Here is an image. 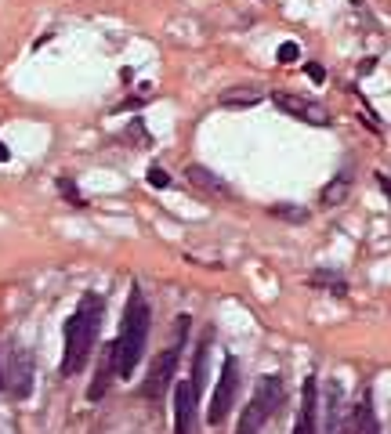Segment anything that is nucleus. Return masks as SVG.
Returning a JSON list of instances; mask_svg holds the SVG:
<instances>
[{
  "instance_id": "nucleus-1",
  "label": "nucleus",
  "mask_w": 391,
  "mask_h": 434,
  "mask_svg": "<svg viewBox=\"0 0 391 434\" xmlns=\"http://www.w3.org/2000/svg\"><path fill=\"white\" fill-rule=\"evenodd\" d=\"M148 326H153V307H148V300L134 290L131 300H127L124 322H119V336L112 344V369H116V377L127 380L138 369L141 351H145V340H148Z\"/></svg>"
},
{
  "instance_id": "nucleus-2",
  "label": "nucleus",
  "mask_w": 391,
  "mask_h": 434,
  "mask_svg": "<svg viewBox=\"0 0 391 434\" xmlns=\"http://www.w3.org/2000/svg\"><path fill=\"white\" fill-rule=\"evenodd\" d=\"M102 326V300L95 293H87L80 300V307L69 315L66 322V351H62V377H76L80 369L91 358L95 348V336Z\"/></svg>"
},
{
  "instance_id": "nucleus-3",
  "label": "nucleus",
  "mask_w": 391,
  "mask_h": 434,
  "mask_svg": "<svg viewBox=\"0 0 391 434\" xmlns=\"http://www.w3.org/2000/svg\"><path fill=\"white\" fill-rule=\"evenodd\" d=\"M283 401V377H261L254 387V398L247 401L243 416H239V430L235 434H261V427L272 420V413L279 409Z\"/></svg>"
},
{
  "instance_id": "nucleus-4",
  "label": "nucleus",
  "mask_w": 391,
  "mask_h": 434,
  "mask_svg": "<svg viewBox=\"0 0 391 434\" xmlns=\"http://www.w3.org/2000/svg\"><path fill=\"white\" fill-rule=\"evenodd\" d=\"M177 326V340L170 348H163V355L156 358V365H153V373H148V380H145V398H163V391L170 387V380H174V369H177V348L185 344V336H189V315H177L174 319Z\"/></svg>"
},
{
  "instance_id": "nucleus-5",
  "label": "nucleus",
  "mask_w": 391,
  "mask_h": 434,
  "mask_svg": "<svg viewBox=\"0 0 391 434\" xmlns=\"http://www.w3.org/2000/svg\"><path fill=\"white\" fill-rule=\"evenodd\" d=\"M235 387H239V358H235V355H225L218 387H214V394H210V409H206V423H210V427L225 423L232 401H235Z\"/></svg>"
},
{
  "instance_id": "nucleus-6",
  "label": "nucleus",
  "mask_w": 391,
  "mask_h": 434,
  "mask_svg": "<svg viewBox=\"0 0 391 434\" xmlns=\"http://www.w3.org/2000/svg\"><path fill=\"white\" fill-rule=\"evenodd\" d=\"M272 102L286 112V116H293V119H300V123H312V127H329V112L319 105V102H312V98H305V95H293V90H276L272 95Z\"/></svg>"
},
{
  "instance_id": "nucleus-7",
  "label": "nucleus",
  "mask_w": 391,
  "mask_h": 434,
  "mask_svg": "<svg viewBox=\"0 0 391 434\" xmlns=\"http://www.w3.org/2000/svg\"><path fill=\"white\" fill-rule=\"evenodd\" d=\"M8 391L15 398H29V391H33V362H29V351L25 348H11L8 351Z\"/></svg>"
},
{
  "instance_id": "nucleus-8",
  "label": "nucleus",
  "mask_w": 391,
  "mask_h": 434,
  "mask_svg": "<svg viewBox=\"0 0 391 434\" xmlns=\"http://www.w3.org/2000/svg\"><path fill=\"white\" fill-rule=\"evenodd\" d=\"M196 406H199V394H196L192 380H177V387H174V434H192Z\"/></svg>"
},
{
  "instance_id": "nucleus-9",
  "label": "nucleus",
  "mask_w": 391,
  "mask_h": 434,
  "mask_svg": "<svg viewBox=\"0 0 391 434\" xmlns=\"http://www.w3.org/2000/svg\"><path fill=\"white\" fill-rule=\"evenodd\" d=\"M322 430L319 434H344V387L341 380H326V398H322Z\"/></svg>"
},
{
  "instance_id": "nucleus-10",
  "label": "nucleus",
  "mask_w": 391,
  "mask_h": 434,
  "mask_svg": "<svg viewBox=\"0 0 391 434\" xmlns=\"http://www.w3.org/2000/svg\"><path fill=\"white\" fill-rule=\"evenodd\" d=\"M315 416H319V384H315V377H308L305 391H300V413H297L293 434H319L315 430Z\"/></svg>"
},
{
  "instance_id": "nucleus-11",
  "label": "nucleus",
  "mask_w": 391,
  "mask_h": 434,
  "mask_svg": "<svg viewBox=\"0 0 391 434\" xmlns=\"http://www.w3.org/2000/svg\"><path fill=\"white\" fill-rule=\"evenodd\" d=\"M185 177L196 184L199 192H206V196H218V199H232V189L214 174V170H206V167H199V163H192L189 170H185Z\"/></svg>"
},
{
  "instance_id": "nucleus-12",
  "label": "nucleus",
  "mask_w": 391,
  "mask_h": 434,
  "mask_svg": "<svg viewBox=\"0 0 391 434\" xmlns=\"http://www.w3.org/2000/svg\"><path fill=\"white\" fill-rule=\"evenodd\" d=\"M206 358H210V336L199 344V351H196V362H192V387H196V394H203L206 391Z\"/></svg>"
},
{
  "instance_id": "nucleus-13",
  "label": "nucleus",
  "mask_w": 391,
  "mask_h": 434,
  "mask_svg": "<svg viewBox=\"0 0 391 434\" xmlns=\"http://www.w3.org/2000/svg\"><path fill=\"white\" fill-rule=\"evenodd\" d=\"M264 95L261 90H228V95H221V105L225 109H250V105H257Z\"/></svg>"
},
{
  "instance_id": "nucleus-14",
  "label": "nucleus",
  "mask_w": 391,
  "mask_h": 434,
  "mask_svg": "<svg viewBox=\"0 0 391 434\" xmlns=\"http://www.w3.org/2000/svg\"><path fill=\"white\" fill-rule=\"evenodd\" d=\"M344 196H348V177H334V181L322 189V203H326V206H341Z\"/></svg>"
},
{
  "instance_id": "nucleus-15",
  "label": "nucleus",
  "mask_w": 391,
  "mask_h": 434,
  "mask_svg": "<svg viewBox=\"0 0 391 434\" xmlns=\"http://www.w3.org/2000/svg\"><path fill=\"white\" fill-rule=\"evenodd\" d=\"M312 283H315V286H329V290H334L337 297H344V293H348L344 278H337L334 271H315V275H312Z\"/></svg>"
},
{
  "instance_id": "nucleus-16",
  "label": "nucleus",
  "mask_w": 391,
  "mask_h": 434,
  "mask_svg": "<svg viewBox=\"0 0 391 434\" xmlns=\"http://www.w3.org/2000/svg\"><path fill=\"white\" fill-rule=\"evenodd\" d=\"M272 213H276V217H283V221H290V225H305V221H308V210H300V206H286V203L272 206Z\"/></svg>"
},
{
  "instance_id": "nucleus-17",
  "label": "nucleus",
  "mask_w": 391,
  "mask_h": 434,
  "mask_svg": "<svg viewBox=\"0 0 391 434\" xmlns=\"http://www.w3.org/2000/svg\"><path fill=\"white\" fill-rule=\"evenodd\" d=\"M276 58L283 61V66H290V61H297V58H300V47H297L293 40H286V44H279V51H276Z\"/></svg>"
},
{
  "instance_id": "nucleus-18",
  "label": "nucleus",
  "mask_w": 391,
  "mask_h": 434,
  "mask_svg": "<svg viewBox=\"0 0 391 434\" xmlns=\"http://www.w3.org/2000/svg\"><path fill=\"white\" fill-rule=\"evenodd\" d=\"M58 192L69 196L76 206H83V199H80V192H76V181H73V177H58Z\"/></svg>"
},
{
  "instance_id": "nucleus-19",
  "label": "nucleus",
  "mask_w": 391,
  "mask_h": 434,
  "mask_svg": "<svg viewBox=\"0 0 391 434\" xmlns=\"http://www.w3.org/2000/svg\"><path fill=\"white\" fill-rule=\"evenodd\" d=\"M148 184H153V189H167V184H170V174L163 170V167H148Z\"/></svg>"
},
{
  "instance_id": "nucleus-20",
  "label": "nucleus",
  "mask_w": 391,
  "mask_h": 434,
  "mask_svg": "<svg viewBox=\"0 0 391 434\" xmlns=\"http://www.w3.org/2000/svg\"><path fill=\"white\" fill-rule=\"evenodd\" d=\"M305 73H308V80H312V83H322V80H326V69L319 66V61H308Z\"/></svg>"
},
{
  "instance_id": "nucleus-21",
  "label": "nucleus",
  "mask_w": 391,
  "mask_h": 434,
  "mask_svg": "<svg viewBox=\"0 0 391 434\" xmlns=\"http://www.w3.org/2000/svg\"><path fill=\"white\" fill-rule=\"evenodd\" d=\"M8 160H11V148H8L4 141H0V163H8Z\"/></svg>"
},
{
  "instance_id": "nucleus-22",
  "label": "nucleus",
  "mask_w": 391,
  "mask_h": 434,
  "mask_svg": "<svg viewBox=\"0 0 391 434\" xmlns=\"http://www.w3.org/2000/svg\"><path fill=\"white\" fill-rule=\"evenodd\" d=\"M0 387H4V362H0Z\"/></svg>"
}]
</instances>
